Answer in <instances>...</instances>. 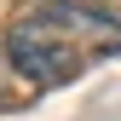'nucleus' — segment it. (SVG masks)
I'll return each instance as SVG.
<instances>
[{
  "mask_svg": "<svg viewBox=\"0 0 121 121\" xmlns=\"http://www.w3.org/2000/svg\"><path fill=\"white\" fill-rule=\"evenodd\" d=\"M121 52V17L86 0H46L6 29V64L35 86H64L81 64Z\"/></svg>",
  "mask_w": 121,
  "mask_h": 121,
  "instance_id": "f257e3e1",
  "label": "nucleus"
}]
</instances>
